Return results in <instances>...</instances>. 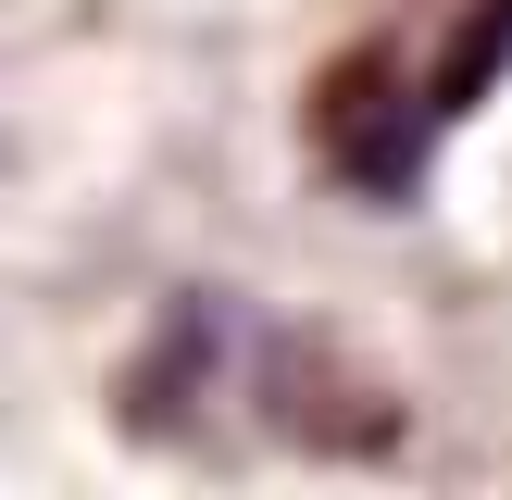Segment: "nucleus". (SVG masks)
Returning a JSON list of instances; mask_svg holds the SVG:
<instances>
[{
  "instance_id": "1",
  "label": "nucleus",
  "mask_w": 512,
  "mask_h": 500,
  "mask_svg": "<svg viewBox=\"0 0 512 500\" xmlns=\"http://www.w3.org/2000/svg\"><path fill=\"white\" fill-rule=\"evenodd\" d=\"M500 63H512V0H488V13L463 25V50H438V100H425V125H463L475 100L500 88Z\"/></svg>"
}]
</instances>
